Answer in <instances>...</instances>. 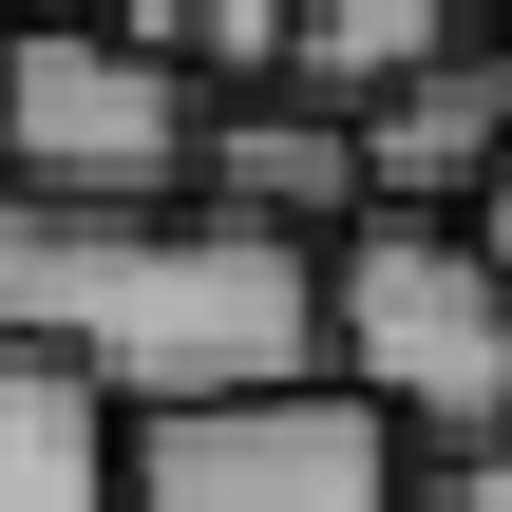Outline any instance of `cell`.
<instances>
[{
	"instance_id": "obj_1",
	"label": "cell",
	"mask_w": 512,
	"mask_h": 512,
	"mask_svg": "<svg viewBox=\"0 0 512 512\" xmlns=\"http://www.w3.org/2000/svg\"><path fill=\"white\" fill-rule=\"evenodd\" d=\"M323 247L228 190H19L0 171V342L95 361L114 399H228L323 361Z\"/></svg>"
},
{
	"instance_id": "obj_2",
	"label": "cell",
	"mask_w": 512,
	"mask_h": 512,
	"mask_svg": "<svg viewBox=\"0 0 512 512\" xmlns=\"http://www.w3.org/2000/svg\"><path fill=\"white\" fill-rule=\"evenodd\" d=\"M323 361L418 437H512V266L475 209H361L323 247Z\"/></svg>"
},
{
	"instance_id": "obj_3",
	"label": "cell",
	"mask_w": 512,
	"mask_h": 512,
	"mask_svg": "<svg viewBox=\"0 0 512 512\" xmlns=\"http://www.w3.org/2000/svg\"><path fill=\"white\" fill-rule=\"evenodd\" d=\"M133 494L152 512H418V418L342 361L228 380V399H133Z\"/></svg>"
},
{
	"instance_id": "obj_4",
	"label": "cell",
	"mask_w": 512,
	"mask_h": 512,
	"mask_svg": "<svg viewBox=\"0 0 512 512\" xmlns=\"http://www.w3.org/2000/svg\"><path fill=\"white\" fill-rule=\"evenodd\" d=\"M0 171L19 190H190L209 171V57L114 19V0L0 19Z\"/></svg>"
},
{
	"instance_id": "obj_5",
	"label": "cell",
	"mask_w": 512,
	"mask_h": 512,
	"mask_svg": "<svg viewBox=\"0 0 512 512\" xmlns=\"http://www.w3.org/2000/svg\"><path fill=\"white\" fill-rule=\"evenodd\" d=\"M0 512H152L133 494V399L57 342H0Z\"/></svg>"
},
{
	"instance_id": "obj_6",
	"label": "cell",
	"mask_w": 512,
	"mask_h": 512,
	"mask_svg": "<svg viewBox=\"0 0 512 512\" xmlns=\"http://www.w3.org/2000/svg\"><path fill=\"white\" fill-rule=\"evenodd\" d=\"M361 152H380V209H475L512 152V38H456L399 95H361Z\"/></svg>"
},
{
	"instance_id": "obj_7",
	"label": "cell",
	"mask_w": 512,
	"mask_h": 512,
	"mask_svg": "<svg viewBox=\"0 0 512 512\" xmlns=\"http://www.w3.org/2000/svg\"><path fill=\"white\" fill-rule=\"evenodd\" d=\"M475 38V0H285V38H266V76H304V95H399L418 57H456Z\"/></svg>"
},
{
	"instance_id": "obj_8",
	"label": "cell",
	"mask_w": 512,
	"mask_h": 512,
	"mask_svg": "<svg viewBox=\"0 0 512 512\" xmlns=\"http://www.w3.org/2000/svg\"><path fill=\"white\" fill-rule=\"evenodd\" d=\"M418 512H512V437H418Z\"/></svg>"
},
{
	"instance_id": "obj_9",
	"label": "cell",
	"mask_w": 512,
	"mask_h": 512,
	"mask_svg": "<svg viewBox=\"0 0 512 512\" xmlns=\"http://www.w3.org/2000/svg\"><path fill=\"white\" fill-rule=\"evenodd\" d=\"M475 228H494V266H512V152H494V190H475Z\"/></svg>"
}]
</instances>
